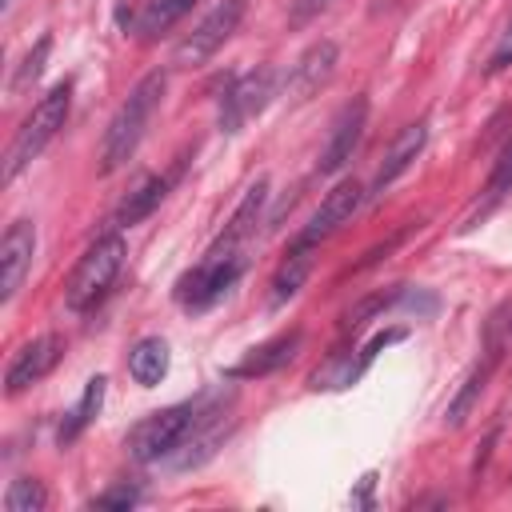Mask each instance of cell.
I'll return each instance as SVG.
<instances>
[{"label": "cell", "mask_w": 512, "mask_h": 512, "mask_svg": "<svg viewBox=\"0 0 512 512\" xmlns=\"http://www.w3.org/2000/svg\"><path fill=\"white\" fill-rule=\"evenodd\" d=\"M164 88H168V76L156 68V72L140 76L136 88L124 96V104L116 108V116L104 128V144H100V172L104 176L120 172L136 156V148H140V140L148 132V120L156 116V108L164 100Z\"/></svg>", "instance_id": "6da1fadb"}, {"label": "cell", "mask_w": 512, "mask_h": 512, "mask_svg": "<svg viewBox=\"0 0 512 512\" xmlns=\"http://www.w3.org/2000/svg\"><path fill=\"white\" fill-rule=\"evenodd\" d=\"M124 252H128V248H124L120 228L108 224V228L84 248V256L76 260V268H72V276H68V284H64V308L76 312V316L100 308V304L108 300V292H112L120 268H124Z\"/></svg>", "instance_id": "7a4b0ae2"}, {"label": "cell", "mask_w": 512, "mask_h": 512, "mask_svg": "<svg viewBox=\"0 0 512 512\" xmlns=\"http://www.w3.org/2000/svg\"><path fill=\"white\" fill-rule=\"evenodd\" d=\"M68 112H72V80H60V84H52V88L32 104V112H28L24 124L16 128V136H12V144H8V156H4V180H16V176L56 140V132H60L64 120H68Z\"/></svg>", "instance_id": "3957f363"}, {"label": "cell", "mask_w": 512, "mask_h": 512, "mask_svg": "<svg viewBox=\"0 0 512 512\" xmlns=\"http://www.w3.org/2000/svg\"><path fill=\"white\" fill-rule=\"evenodd\" d=\"M204 396H208V392H204ZM204 396L180 400V404H168V408L144 416V420L128 432V440H124L128 456H132L136 464H164V460L184 444V436L192 432V424H196V416H200V408H204Z\"/></svg>", "instance_id": "277c9868"}, {"label": "cell", "mask_w": 512, "mask_h": 512, "mask_svg": "<svg viewBox=\"0 0 512 512\" xmlns=\"http://www.w3.org/2000/svg\"><path fill=\"white\" fill-rule=\"evenodd\" d=\"M244 268H248V256L244 252H204V260L200 264H192L180 280H176V288H172V300L184 308V312H208L212 304H220L232 288H236V280L244 276Z\"/></svg>", "instance_id": "5b68a950"}, {"label": "cell", "mask_w": 512, "mask_h": 512, "mask_svg": "<svg viewBox=\"0 0 512 512\" xmlns=\"http://www.w3.org/2000/svg\"><path fill=\"white\" fill-rule=\"evenodd\" d=\"M512 344V304H500L492 316H488V328H484V352H480V360L472 364V372L464 376V384L456 388V396L448 400V408H444V420H448V428H460L468 416H472V408L480 404V396H484V388H488V380H492V372H496V364L504 360V348Z\"/></svg>", "instance_id": "8992f818"}, {"label": "cell", "mask_w": 512, "mask_h": 512, "mask_svg": "<svg viewBox=\"0 0 512 512\" xmlns=\"http://www.w3.org/2000/svg\"><path fill=\"white\" fill-rule=\"evenodd\" d=\"M280 80L284 76L272 64H260V68H248V72L232 76L224 84V92L216 96V124H220V132L236 136L248 120H256L280 96Z\"/></svg>", "instance_id": "52a82bcc"}, {"label": "cell", "mask_w": 512, "mask_h": 512, "mask_svg": "<svg viewBox=\"0 0 512 512\" xmlns=\"http://www.w3.org/2000/svg\"><path fill=\"white\" fill-rule=\"evenodd\" d=\"M244 12H248V0H220L180 44H176V52H172V64L176 68H196V64H208L228 40H232V32L240 28V20H244Z\"/></svg>", "instance_id": "ba28073f"}, {"label": "cell", "mask_w": 512, "mask_h": 512, "mask_svg": "<svg viewBox=\"0 0 512 512\" xmlns=\"http://www.w3.org/2000/svg\"><path fill=\"white\" fill-rule=\"evenodd\" d=\"M364 188H360V180H352V176H344V180H336L332 184V192L320 200V208L308 216V224L292 236V240H300V244H308V248H320L328 236H336L348 220H352V212L364 204Z\"/></svg>", "instance_id": "9c48e42d"}, {"label": "cell", "mask_w": 512, "mask_h": 512, "mask_svg": "<svg viewBox=\"0 0 512 512\" xmlns=\"http://www.w3.org/2000/svg\"><path fill=\"white\" fill-rule=\"evenodd\" d=\"M364 128H368V100H364V96H352V100L336 112V120H332V128H328V140H324L320 160H316V172H320V176H336V172L356 156V148H360V140H364Z\"/></svg>", "instance_id": "30bf717a"}, {"label": "cell", "mask_w": 512, "mask_h": 512, "mask_svg": "<svg viewBox=\"0 0 512 512\" xmlns=\"http://www.w3.org/2000/svg\"><path fill=\"white\" fill-rule=\"evenodd\" d=\"M60 356H64V336L60 332H44V336L20 344L12 352V360H8V368H4V392L8 396H20L24 388L40 384L60 364Z\"/></svg>", "instance_id": "8fae6325"}, {"label": "cell", "mask_w": 512, "mask_h": 512, "mask_svg": "<svg viewBox=\"0 0 512 512\" xmlns=\"http://www.w3.org/2000/svg\"><path fill=\"white\" fill-rule=\"evenodd\" d=\"M32 256H36V224L12 220L4 228V240H0V304L16 300V292L32 268Z\"/></svg>", "instance_id": "7c38bea8"}, {"label": "cell", "mask_w": 512, "mask_h": 512, "mask_svg": "<svg viewBox=\"0 0 512 512\" xmlns=\"http://www.w3.org/2000/svg\"><path fill=\"white\" fill-rule=\"evenodd\" d=\"M336 60H340L336 40H316L312 48H304V56H300V60L288 68V76H284L288 96H292V100H308V96H316V92L332 80Z\"/></svg>", "instance_id": "4fadbf2b"}, {"label": "cell", "mask_w": 512, "mask_h": 512, "mask_svg": "<svg viewBox=\"0 0 512 512\" xmlns=\"http://www.w3.org/2000/svg\"><path fill=\"white\" fill-rule=\"evenodd\" d=\"M300 344H304V332H300V328L280 332V336H272V340H264V344H256V348H248V356H244L240 364L224 368V376H228V380H260V376H272V372H280V368L300 352Z\"/></svg>", "instance_id": "5bb4252c"}, {"label": "cell", "mask_w": 512, "mask_h": 512, "mask_svg": "<svg viewBox=\"0 0 512 512\" xmlns=\"http://www.w3.org/2000/svg\"><path fill=\"white\" fill-rule=\"evenodd\" d=\"M424 144H428V124H424V120L408 124V128L392 140V148L384 152V160H380V168H376V176H372L368 196H384V192H388V188L416 164V156L424 152Z\"/></svg>", "instance_id": "9a60e30c"}, {"label": "cell", "mask_w": 512, "mask_h": 512, "mask_svg": "<svg viewBox=\"0 0 512 512\" xmlns=\"http://www.w3.org/2000/svg\"><path fill=\"white\" fill-rule=\"evenodd\" d=\"M168 184H172V176H164V172H148V176H140V184L116 204V212H112V228H132V224H140V220H148L156 208H160V200L168 196Z\"/></svg>", "instance_id": "2e32d148"}, {"label": "cell", "mask_w": 512, "mask_h": 512, "mask_svg": "<svg viewBox=\"0 0 512 512\" xmlns=\"http://www.w3.org/2000/svg\"><path fill=\"white\" fill-rule=\"evenodd\" d=\"M316 252H320V248H308V244H300V240H288V252H284V260L276 264L272 284H268V288H272V292H268V304H272V308L288 304V300L304 288V280H308V272H312Z\"/></svg>", "instance_id": "e0dca14e"}, {"label": "cell", "mask_w": 512, "mask_h": 512, "mask_svg": "<svg viewBox=\"0 0 512 512\" xmlns=\"http://www.w3.org/2000/svg\"><path fill=\"white\" fill-rule=\"evenodd\" d=\"M264 196H268V180H256L248 188V196L240 200V208L232 212V220L224 224V232L216 236V244L208 252H244V240L256 232V220H260V208H264Z\"/></svg>", "instance_id": "ac0fdd59"}, {"label": "cell", "mask_w": 512, "mask_h": 512, "mask_svg": "<svg viewBox=\"0 0 512 512\" xmlns=\"http://www.w3.org/2000/svg\"><path fill=\"white\" fill-rule=\"evenodd\" d=\"M128 376L140 388H156L168 376V344L160 336H140L128 348Z\"/></svg>", "instance_id": "d6986e66"}, {"label": "cell", "mask_w": 512, "mask_h": 512, "mask_svg": "<svg viewBox=\"0 0 512 512\" xmlns=\"http://www.w3.org/2000/svg\"><path fill=\"white\" fill-rule=\"evenodd\" d=\"M104 388H108V380L104 376H92L88 384H84V392H80V400L64 412V420H60V428H56V440H60V448L64 444H72V440H80L84 436V428L100 416V404H104Z\"/></svg>", "instance_id": "ffe728a7"}, {"label": "cell", "mask_w": 512, "mask_h": 512, "mask_svg": "<svg viewBox=\"0 0 512 512\" xmlns=\"http://www.w3.org/2000/svg\"><path fill=\"white\" fill-rule=\"evenodd\" d=\"M192 4H196V0H148V4L140 8V16L132 20V32L144 36V40H156V36H164L180 16H188Z\"/></svg>", "instance_id": "44dd1931"}, {"label": "cell", "mask_w": 512, "mask_h": 512, "mask_svg": "<svg viewBox=\"0 0 512 512\" xmlns=\"http://www.w3.org/2000/svg\"><path fill=\"white\" fill-rule=\"evenodd\" d=\"M48 508V488L36 476H20L4 492V512H44Z\"/></svg>", "instance_id": "7402d4cb"}, {"label": "cell", "mask_w": 512, "mask_h": 512, "mask_svg": "<svg viewBox=\"0 0 512 512\" xmlns=\"http://www.w3.org/2000/svg\"><path fill=\"white\" fill-rule=\"evenodd\" d=\"M512 192V140L500 148V156H496V164H492V172H488V184H484V208H492V204H500L504 196Z\"/></svg>", "instance_id": "603a6c76"}, {"label": "cell", "mask_w": 512, "mask_h": 512, "mask_svg": "<svg viewBox=\"0 0 512 512\" xmlns=\"http://www.w3.org/2000/svg\"><path fill=\"white\" fill-rule=\"evenodd\" d=\"M48 52H52V36H40L36 40V48L20 60V68H16V76H12V92H20V88H28L40 72H44V60H48Z\"/></svg>", "instance_id": "cb8c5ba5"}, {"label": "cell", "mask_w": 512, "mask_h": 512, "mask_svg": "<svg viewBox=\"0 0 512 512\" xmlns=\"http://www.w3.org/2000/svg\"><path fill=\"white\" fill-rule=\"evenodd\" d=\"M136 500H140V488H136V484H128V480H120V484H112V488L96 492L88 504H92V508H108V512H128Z\"/></svg>", "instance_id": "d4e9b609"}, {"label": "cell", "mask_w": 512, "mask_h": 512, "mask_svg": "<svg viewBox=\"0 0 512 512\" xmlns=\"http://www.w3.org/2000/svg\"><path fill=\"white\" fill-rule=\"evenodd\" d=\"M508 64H512V20H508V28L500 32V40H496V48L488 56V72H504Z\"/></svg>", "instance_id": "484cf974"}, {"label": "cell", "mask_w": 512, "mask_h": 512, "mask_svg": "<svg viewBox=\"0 0 512 512\" xmlns=\"http://www.w3.org/2000/svg\"><path fill=\"white\" fill-rule=\"evenodd\" d=\"M328 4H332V0H292L288 20H292V24H308V20H312V16H320Z\"/></svg>", "instance_id": "4316f807"}]
</instances>
